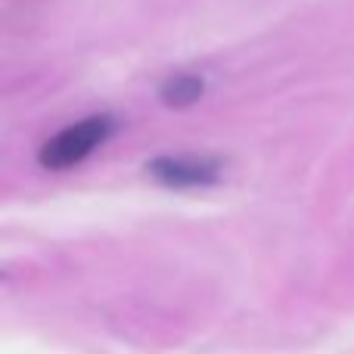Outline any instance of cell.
Here are the masks:
<instances>
[{
    "instance_id": "6da1fadb",
    "label": "cell",
    "mask_w": 354,
    "mask_h": 354,
    "mask_svg": "<svg viewBox=\"0 0 354 354\" xmlns=\"http://www.w3.org/2000/svg\"><path fill=\"white\" fill-rule=\"evenodd\" d=\"M109 134H112L109 115L84 118V122L68 124L59 134L50 137L41 147L37 159H41V165L50 168V171H62V168H72V165H78V162H84L100 143H106Z\"/></svg>"
},
{
    "instance_id": "7a4b0ae2",
    "label": "cell",
    "mask_w": 354,
    "mask_h": 354,
    "mask_svg": "<svg viewBox=\"0 0 354 354\" xmlns=\"http://www.w3.org/2000/svg\"><path fill=\"white\" fill-rule=\"evenodd\" d=\"M149 177L162 183V187H174V189H189V187H212L221 180L224 162L218 156H156L147 165Z\"/></svg>"
},
{
    "instance_id": "3957f363",
    "label": "cell",
    "mask_w": 354,
    "mask_h": 354,
    "mask_svg": "<svg viewBox=\"0 0 354 354\" xmlns=\"http://www.w3.org/2000/svg\"><path fill=\"white\" fill-rule=\"evenodd\" d=\"M159 97L171 109H187V106H193L202 97V78H196V75H177V78L162 84Z\"/></svg>"
}]
</instances>
